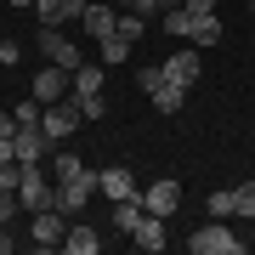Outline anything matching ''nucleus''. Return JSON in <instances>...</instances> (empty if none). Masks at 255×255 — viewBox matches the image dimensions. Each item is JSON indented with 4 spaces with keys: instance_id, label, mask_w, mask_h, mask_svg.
I'll use <instances>...</instances> for the list:
<instances>
[{
    "instance_id": "f257e3e1",
    "label": "nucleus",
    "mask_w": 255,
    "mask_h": 255,
    "mask_svg": "<svg viewBox=\"0 0 255 255\" xmlns=\"http://www.w3.org/2000/svg\"><path fill=\"white\" fill-rule=\"evenodd\" d=\"M17 204L28 210V216H40V210H51L57 204V182L40 164H23V182H17Z\"/></svg>"
},
{
    "instance_id": "f03ea898",
    "label": "nucleus",
    "mask_w": 255,
    "mask_h": 255,
    "mask_svg": "<svg viewBox=\"0 0 255 255\" xmlns=\"http://www.w3.org/2000/svg\"><path fill=\"white\" fill-rule=\"evenodd\" d=\"M136 85L153 97V108H159V114H176V108L187 102V85H176L164 68H142V74H136Z\"/></svg>"
},
{
    "instance_id": "7ed1b4c3",
    "label": "nucleus",
    "mask_w": 255,
    "mask_h": 255,
    "mask_svg": "<svg viewBox=\"0 0 255 255\" xmlns=\"http://www.w3.org/2000/svg\"><path fill=\"white\" fill-rule=\"evenodd\" d=\"M187 250L193 255H244V238L233 227H221V221H204V227L187 238Z\"/></svg>"
},
{
    "instance_id": "20e7f679",
    "label": "nucleus",
    "mask_w": 255,
    "mask_h": 255,
    "mask_svg": "<svg viewBox=\"0 0 255 255\" xmlns=\"http://www.w3.org/2000/svg\"><path fill=\"white\" fill-rule=\"evenodd\" d=\"M91 193H97V170H80L74 182H57V204H51V210H63V216L74 221L85 204H91Z\"/></svg>"
},
{
    "instance_id": "39448f33",
    "label": "nucleus",
    "mask_w": 255,
    "mask_h": 255,
    "mask_svg": "<svg viewBox=\"0 0 255 255\" xmlns=\"http://www.w3.org/2000/svg\"><path fill=\"white\" fill-rule=\"evenodd\" d=\"M40 125H46V136H51V142H68L74 130L85 125V114H80V102H46Z\"/></svg>"
},
{
    "instance_id": "423d86ee",
    "label": "nucleus",
    "mask_w": 255,
    "mask_h": 255,
    "mask_svg": "<svg viewBox=\"0 0 255 255\" xmlns=\"http://www.w3.org/2000/svg\"><path fill=\"white\" fill-rule=\"evenodd\" d=\"M63 233H68L63 210H40V216L28 221V244H34V250H63Z\"/></svg>"
},
{
    "instance_id": "0eeeda50",
    "label": "nucleus",
    "mask_w": 255,
    "mask_h": 255,
    "mask_svg": "<svg viewBox=\"0 0 255 255\" xmlns=\"http://www.w3.org/2000/svg\"><path fill=\"white\" fill-rule=\"evenodd\" d=\"M40 57H46V63H57V68H68V74L85 63V57L74 51V40L63 34V28H46V23H40Z\"/></svg>"
},
{
    "instance_id": "6e6552de",
    "label": "nucleus",
    "mask_w": 255,
    "mask_h": 255,
    "mask_svg": "<svg viewBox=\"0 0 255 255\" xmlns=\"http://www.w3.org/2000/svg\"><path fill=\"white\" fill-rule=\"evenodd\" d=\"M11 147H17V159H23V164H46L57 142L46 136V125H17V136H11Z\"/></svg>"
},
{
    "instance_id": "1a4fd4ad",
    "label": "nucleus",
    "mask_w": 255,
    "mask_h": 255,
    "mask_svg": "<svg viewBox=\"0 0 255 255\" xmlns=\"http://www.w3.org/2000/svg\"><path fill=\"white\" fill-rule=\"evenodd\" d=\"M176 204H182V182H170V176H159L153 187H142V210L147 216H176Z\"/></svg>"
},
{
    "instance_id": "9d476101",
    "label": "nucleus",
    "mask_w": 255,
    "mask_h": 255,
    "mask_svg": "<svg viewBox=\"0 0 255 255\" xmlns=\"http://www.w3.org/2000/svg\"><path fill=\"white\" fill-rule=\"evenodd\" d=\"M68 85H74V74H68V68H57V63H46L34 80H28V91H34V102H63V97H68Z\"/></svg>"
},
{
    "instance_id": "9b49d317",
    "label": "nucleus",
    "mask_w": 255,
    "mask_h": 255,
    "mask_svg": "<svg viewBox=\"0 0 255 255\" xmlns=\"http://www.w3.org/2000/svg\"><path fill=\"white\" fill-rule=\"evenodd\" d=\"M114 23H119V6H114V0H85L80 28H85L91 40H108V34H114Z\"/></svg>"
},
{
    "instance_id": "f8f14e48",
    "label": "nucleus",
    "mask_w": 255,
    "mask_h": 255,
    "mask_svg": "<svg viewBox=\"0 0 255 255\" xmlns=\"http://www.w3.org/2000/svg\"><path fill=\"white\" fill-rule=\"evenodd\" d=\"M159 68L170 74L176 85H187V91H193V85H199V74H204V63H199V46H182V51H170Z\"/></svg>"
},
{
    "instance_id": "ddd939ff",
    "label": "nucleus",
    "mask_w": 255,
    "mask_h": 255,
    "mask_svg": "<svg viewBox=\"0 0 255 255\" xmlns=\"http://www.w3.org/2000/svg\"><path fill=\"white\" fill-rule=\"evenodd\" d=\"M97 193H108V199H142V187H136V176L125 170V164H108V170H97Z\"/></svg>"
},
{
    "instance_id": "4468645a",
    "label": "nucleus",
    "mask_w": 255,
    "mask_h": 255,
    "mask_svg": "<svg viewBox=\"0 0 255 255\" xmlns=\"http://www.w3.org/2000/svg\"><path fill=\"white\" fill-rule=\"evenodd\" d=\"M63 250H68V255H97V250H102V233H97V227H85V221L74 216V221H68V233H63Z\"/></svg>"
},
{
    "instance_id": "2eb2a0df",
    "label": "nucleus",
    "mask_w": 255,
    "mask_h": 255,
    "mask_svg": "<svg viewBox=\"0 0 255 255\" xmlns=\"http://www.w3.org/2000/svg\"><path fill=\"white\" fill-rule=\"evenodd\" d=\"M34 11H40L46 28H63V23H74L85 11V0H34Z\"/></svg>"
},
{
    "instance_id": "dca6fc26",
    "label": "nucleus",
    "mask_w": 255,
    "mask_h": 255,
    "mask_svg": "<svg viewBox=\"0 0 255 255\" xmlns=\"http://www.w3.org/2000/svg\"><path fill=\"white\" fill-rule=\"evenodd\" d=\"M68 91H74V102L102 97V63H97V57H85V63L74 68V85H68Z\"/></svg>"
},
{
    "instance_id": "f3484780",
    "label": "nucleus",
    "mask_w": 255,
    "mask_h": 255,
    "mask_svg": "<svg viewBox=\"0 0 255 255\" xmlns=\"http://www.w3.org/2000/svg\"><path fill=\"white\" fill-rule=\"evenodd\" d=\"M130 244H136V250H164V216H147V210H142V221H136V233H130Z\"/></svg>"
},
{
    "instance_id": "a211bd4d",
    "label": "nucleus",
    "mask_w": 255,
    "mask_h": 255,
    "mask_svg": "<svg viewBox=\"0 0 255 255\" xmlns=\"http://www.w3.org/2000/svg\"><path fill=\"white\" fill-rule=\"evenodd\" d=\"M187 40L199 51H210V46H221V17L216 11H204V17H193V28H187Z\"/></svg>"
},
{
    "instance_id": "6ab92c4d",
    "label": "nucleus",
    "mask_w": 255,
    "mask_h": 255,
    "mask_svg": "<svg viewBox=\"0 0 255 255\" xmlns=\"http://www.w3.org/2000/svg\"><path fill=\"white\" fill-rule=\"evenodd\" d=\"M136 221H142V199H119V204H114V233H119V238L136 233Z\"/></svg>"
},
{
    "instance_id": "aec40b11",
    "label": "nucleus",
    "mask_w": 255,
    "mask_h": 255,
    "mask_svg": "<svg viewBox=\"0 0 255 255\" xmlns=\"http://www.w3.org/2000/svg\"><path fill=\"white\" fill-rule=\"evenodd\" d=\"M130 57V40H119V34H108V40H97V63L102 68H119Z\"/></svg>"
},
{
    "instance_id": "412c9836",
    "label": "nucleus",
    "mask_w": 255,
    "mask_h": 255,
    "mask_svg": "<svg viewBox=\"0 0 255 255\" xmlns=\"http://www.w3.org/2000/svg\"><path fill=\"white\" fill-rule=\"evenodd\" d=\"M142 28H147V17H142V11H119V23H114V34H119V40H130V46H136V40H142Z\"/></svg>"
},
{
    "instance_id": "4be33fe9",
    "label": "nucleus",
    "mask_w": 255,
    "mask_h": 255,
    "mask_svg": "<svg viewBox=\"0 0 255 255\" xmlns=\"http://www.w3.org/2000/svg\"><path fill=\"white\" fill-rule=\"evenodd\" d=\"M159 17H164V34H182V40H187V28H193V11H187V6H164Z\"/></svg>"
},
{
    "instance_id": "5701e85b",
    "label": "nucleus",
    "mask_w": 255,
    "mask_h": 255,
    "mask_svg": "<svg viewBox=\"0 0 255 255\" xmlns=\"http://www.w3.org/2000/svg\"><path fill=\"white\" fill-rule=\"evenodd\" d=\"M85 164H80V153H51V182H74Z\"/></svg>"
},
{
    "instance_id": "b1692460",
    "label": "nucleus",
    "mask_w": 255,
    "mask_h": 255,
    "mask_svg": "<svg viewBox=\"0 0 255 255\" xmlns=\"http://www.w3.org/2000/svg\"><path fill=\"white\" fill-rule=\"evenodd\" d=\"M233 216H255V182H238L233 187Z\"/></svg>"
},
{
    "instance_id": "393cba45",
    "label": "nucleus",
    "mask_w": 255,
    "mask_h": 255,
    "mask_svg": "<svg viewBox=\"0 0 255 255\" xmlns=\"http://www.w3.org/2000/svg\"><path fill=\"white\" fill-rule=\"evenodd\" d=\"M233 216V187H221V193H210V221H227Z\"/></svg>"
},
{
    "instance_id": "a878e982",
    "label": "nucleus",
    "mask_w": 255,
    "mask_h": 255,
    "mask_svg": "<svg viewBox=\"0 0 255 255\" xmlns=\"http://www.w3.org/2000/svg\"><path fill=\"white\" fill-rule=\"evenodd\" d=\"M114 6H119V11H142V17H159V11H164L159 0H114Z\"/></svg>"
},
{
    "instance_id": "bb28decb",
    "label": "nucleus",
    "mask_w": 255,
    "mask_h": 255,
    "mask_svg": "<svg viewBox=\"0 0 255 255\" xmlns=\"http://www.w3.org/2000/svg\"><path fill=\"white\" fill-rule=\"evenodd\" d=\"M0 63H6V68L23 63V46H17V40H0Z\"/></svg>"
},
{
    "instance_id": "cd10ccee",
    "label": "nucleus",
    "mask_w": 255,
    "mask_h": 255,
    "mask_svg": "<svg viewBox=\"0 0 255 255\" xmlns=\"http://www.w3.org/2000/svg\"><path fill=\"white\" fill-rule=\"evenodd\" d=\"M17 210H23V204H17V193H11V187H0V221H11Z\"/></svg>"
},
{
    "instance_id": "c85d7f7f",
    "label": "nucleus",
    "mask_w": 255,
    "mask_h": 255,
    "mask_svg": "<svg viewBox=\"0 0 255 255\" xmlns=\"http://www.w3.org/2000/svg\"><path fill=\"white\" fill-rule=\"evenodd\" d=\"M80 114H85V119H102V114H108V97H85Z\"/></svg>"
},
{
    "instance_id": "c756f323",
    "label": "nucleus",
    "mask_w": 255,
    "mask_h": 255,
    "mask_svg": "<svg viewBox=\"0 0 255 255\" xmlns=\"http://www.w3.org/2000/svg\"><path fill=\"white\" fill-rule=\"evenodd\" d=\"M182 6L193 11V17H204V11H216V0H182Z\"/></svg>"
},
{
    "instance_id": "7c9ffc66",
    "label": "nucleus",
    "mask_w": 255,
    "mask_h": 255,
    "mask_svg": "<svg viewBox=\"0 0 255 255\" xmlns=\"http://www.w3.org/2000/svg\"><path fill=\"white\" fill-rule=\"evenodd\" d=\"M0 136H17V114H0Z\"/></svg>"
},
{
    "instance_id": "2f4dec72",
    "label": "nucleus",
    "mask_w": 255,
    "mask_h": 255,
    "mask_svg": "<svg viewBox=\"0 0 255 255\" xmlns=\"http://www.w3.org/2000/svg\"><path fill=\"white\" fill-rule=\"evenodd\" d=\"M6 159H17V147H11V136H0V164Z\"/></svg>"
},
{
    "instance_id": "473e14b6",
    "label": "nucleus",
    "mask_w": 255,
    "mask_h": 255,
    "mask_svg": "<svg viewBox=\"0 0 255 255\" xmlns=\"http://www.w3.org/2000/svg\"><path fill=\"white\" fill-rule=\"evenodd\" d=\"M11 250V233H6V221H0V255H6Z\"/></svg>"
},
{
    "instance_id": "72a5a7b5",
    "label": "nucleus",
    "mask_w": 255,
    "mask_h": 255,
    "mask_svg": "<svg viewBox=\"0 0 255 255\" xmlns=\"http://www.w3.org/2000/svg\"><path fill=\"white\" fill-rule=\"evenodd\" d=\"M11 6H17V11H28V6H34V0H11Z\"/></svg>"
},
{
    "instance_id": "f704fd0d",
    "label": "nucleus",
    "mask_w": 255,
    "mask_h": 255,
    "mask_svg": "<svg viewBox=\"0 0 255 255\" xmlns=\"http://www.w3.org/2000/svg\"><path fill=\"white\" fill-rule=\"evenodd\" d=\"M159 6H182V0H159Z\"/></svg>"
},
{
    "instance_id": "c9c22d12",
    "label": "nucleus",
    "mask_w": 255,
    "mask_h": 255,
    "mask_svg": "<svg viewBox=\"0 0 255 255\" xmlns=\"http://www.w3.org/2000/svg\"><path fill=\"white\" fill-rule=\"evenodd\" d=\"M250 17H255V0H250Z\"/></svg>"
}]
</instances>
